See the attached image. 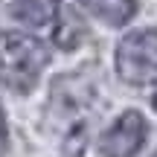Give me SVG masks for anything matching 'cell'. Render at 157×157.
<instances>
[{
    "mask_svg": "<svg viewBox=\"0 0 157 157\" xmlns=\"http://www.w3.org/2000/svg\"><path fill=\"white\" fill-rule=\"evenodd\" d=\"M50 61L44 41L23 32L0 29V82L17 93H29L38 84L41 70Z\"/></svg>",
    "mask_w": 157,
    "mask_h": 157,
    "instance_id": "6da1fadb",
    "label": "cell"
},
{
    "mask_svg": "<svg viewBox=\"0 0 157 157\" xmlns=\"http://www.w3.org/2000/svg\"><path fill=\"white\" fill-rule=\"evenodd\" d=\"M117 73L128 84H148L157 78V29H140L119 41Z\"/></svg>",
    "mask_w": 157,
    "mask_h": 157,
    "instance_id": "7a4b0ae2",
    "label": "cell"
},
{
    "mask_svg": "<svg viewBox=\"0 0 157 157\" xmlns=\"http://www.w3.org/2000/svg\"><path fill=\"white\" fill-rule=\"evenodd\" d=\"M148 137V122L140 111H125L117 117V122L102 134L99 154L102 157H134L143 148Z\"/></svg>",
    "mask_w": 157,
    "mask_h": 157,
    "instance_id": "3957f363",
    "label": "cell"
},
{
    "mask_svg": "<svg viewBox=\"0 0 157 157\" xmlns=\"http://www.w3.org/2000/svg\"><path fill=\"white\" fill-rule=\"evenodd\" d=\"M61 0H15L12 15L26 26H50L58 17Z\"/></svg>",
    "mask_w": 157,
    "mask_h": 157,
    "instance_id": "277c9868",
    "label": "cell"
},
{
    "mask_svg": "<svg viewBox=\"0 0 157 157\" xmlns=\"http://www.w3.org/2000/svg\"><path fill=\"white\" fill-rule=\"evenodd\" d=\"M84 9L90 15H96L99 21L111 23V26H122L137 15L140 0H82Z\"/></svg>",
    "mask_w": 157,
    "mask_h": 157,
    "instance_id": "5b68a950",
    "label": "cell"
},
{
    "mask_svg": "<svg viewBox=\"0 0 157 157\" xmlns=\"http://www.w3.org/2000/svg\"><path fill=\"white\" fill-rule=\"evenodd\" d=\"M6 148H9V125H6V113L0 105V154H6Z\"/></svg>",
    "mask_w": 157,
    "mask_h": 157,
    "instance_id": "8992f818",
    "label": "cell"
},
{
    "mask_svg": "<svg viewBox=\"0 0 157 157\" xmlns=\"http://www.w3.org/2000/svg\"><path fill=\"white\" fill-rule=\"evenodd\" d=\"M154 111H157V96H154Z\"/></svg>",
    "mask_w": 157,
    "mask_h": 157,
    "instance_id": "52a82bcc",
    "label": "cell"
}]
</instances>
